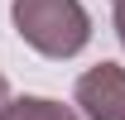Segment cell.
Segmentation results:
<instances>
[{"instance_id": "1", "label": "cell", "mask_w": 125, "mask_h": 120, "mask_svg": "<svg viewBox=\"0 0 125 120\" xmlns=\"http://www.w3.org/2000/svg\"><path fill=\"white\" fill-rule=\"evenodd\" d=\"M15 34L43 58H77L92 39V15L82 0H15Z\"/></svg>"}, {"instance_id": "2", "label": "cell", "mask_w": 125, "mask_h": 120, "mask_svg": "<svg viewBox=\"0 0 125 120\" xmlns=\"http://www.w3.org/2000/svg\"><path fill=\"white\" fill-rule=\"evenodd\" d=\"M72 96L87 120H125V67H115V62L87 67L77 77Z\"/></svg>"}, {"instance_id": "3", "label": "cell", "mask_w": 125, "mask_h": 120, "mask_svg": "<svg viewBox=\"0 0 125 120\" xmlns=\"http://www.w3.org/2000/svg\"><path fill=\"white\" fill-rule=\"evenodd\" d=\"M0 120H82V115L62 101H48V96H15Z\"/></svg>"}, {"instance_id": "4", "label": "cell", "mask_w": 125, "mask_h": 120, "mask_svg": "<svg viewBox=\"0 0 125 120\" xmlns=\"http://www.w3.org/2000/svg\"><path fill=\"white\" fill-rule=\"evenodd\" d=\"M115 10V39H120V48H125V5H111Z\"/></svg>"}, {"instance_id": "5", "label": "cell", "mask_w": 125, "mask_h": 120, "mask_svg": "<svg viewBox=\"0 0 125 120\" xmlns=\"http://www.w3.org/2000/svg\"><path fill=\"white\" fill-rule=\"evenodd\" d=\"M5 106H10V82L0 77V115H5Z\"/></svg>"}, {"instance_id": "6", "label": "cell", "mask_w": 125, "mask_h": 120, "mask_svg": "<svg viewBox=\"0 0 125 120\" xmlns=\"http://www.w3.org/2000/svg\"><path fill=\"white\" fill-rule=\"evenodd\" d=\"M111 5H125V0H111Z\"/></svg>"}]
</instances>
